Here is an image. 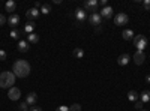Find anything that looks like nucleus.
Instances as JSON below:
<instances>
[{
  "mask_svg": "<svg viewBox=\"0 0 150 111\" xmlns=\"http://www.w3.org/2000/svg\"><path fill=\"white\" fill-rule=\"evenodd\" d=\"M99 14H101V17H102V18L110 20V18L112 17V8H111V6H105V8H102V9H101V12H99Z\"/></svg>",
  "mask_w": 150,
  "mask_h": 111,
  "instance_id": "obj_10",
  "label": "nucleus"
},
{
  "mask_svg": "<svg viewBox=\"0 0 150 111\" xmlns=\"http://www.w3.org/2000/svg\"><path fill=\"white\" fill-rule=\"evenodd\" d=\"M0 60H6V51L0 50Z\"/></svg>",
  "mask_w": 150,
  "mask_h": 111,
  "instance_id": "obj_29",
  "label": "nucleus"
},
{
  "mask_svg": "<svg viewBox=\"0 0 150 111\" xmlns=\"http://www.w3.org/2000/svg\"><path fill=\"white\" fill-rule=\"evenodd\" d=\"M69 111H81V105L80 104H74L69 107Z\"/></svg>",
  "mask_w": 150,
  "mask_h": 111,
  "instance_id": "obj_26",
  "label": "nucleus"
},
{
  "mask_svg": "<svg viewBox=\"0 0 150 111\" xmlns=\"http://www.w3.org/2000/svg\"><path fill=\"white\" fill-rule=\"evenodd\" d=\"M107 3H108V2H107V0H101V5H102L104 8H105V6H108Z\"/></svg>",
  "mask_w": 150,
  "mask_h": 111,
  "instance_id": "obj_33",
  "label": "nucleus"
},
{
  "mask_svg": "<svg viewBox=\"0 0 150 111\" xmlns=\"http://www.w3.org/2000/svg\"><path fill=\"white\" fill-rule=\"evenodd\" d=\"M30 111H42V108H41V107H38V105H33V107L30 108Z\"/></svg>",
  "mask_w": 150,
  "mask_h": 111,
  "instance_id": "obj_32",
  "label": "nucleus"
},
{
  "mask_svg": "<svg viewBox=\"0 0 150 111\" xmlns=\"http://www.w3.org/2000/svg\"><path fill=\"white\" fill-rule=\"evenodd\" d=\"M8 96H9L11 101H18L21 98V90L18 87H11L9 92H8Z\"/></svg>",
  "mask_w": 150,
  "mask_h": 111,
  "instance_id": "obj_7",
  "label": "nucleus"
},
{
  "mask_svg": "<svg viewBox=\"0 0 150 111\" xmlns=\"http://www.w3.org/2000/svg\"><path fill=\"white\" fill-rule=\"evenodd\" d=\"M144 60H146L144 51H135V54H134V62H135V65H143Z\"/></svg>",
  "mask_w": 150,
  "mask_h": 111,
  "instance_id": "obj_9",
  "label": "nucleus"
},
{
  "mask_svg": "<svg viewBox=\"0 0 150 111\" xmlns=\"http://www.w3.org/2000/svg\"><path fill=\"white\" fill-rule=\"evenodd\" d=\"M129 60H131V56H129L128 53H125V54L119 56V59H117V63H119L120 66H126V65L129 63Z\"/></svg>",
  "mask_w": 150,
  "mask_h": 111,
  "instance_id": "obj_12",
  "label": "nucleus"
},
{
  "mask_svg": "<svg viewBox=\"0 0 150 111\" xmlns=\"http://www.w3.org/2000/svg\"><path fill=\"white\" fill-rule=\"evenodd\" d=\"M129 21V17L125 14V12H119V14L114 17V24L116 26H125V24H128Z\"/></svg>",
  "mask_w": 150,
  "mask_h": 111,
  "instance_id": "obj_5",
  "label": "nucleus"
},
{
  "mask_svg": "<svg viewBox=\"0 0 150 111\" xmlns=\"http://www.w3.org/2000/svg\"><path fill=\"white\" fill-rule=\"evenodd\" d=\"M140 101L144 104V102H149L150 101V92L149 90H144L141 95H140Z\"/></svg>",
  "mask_w": 150,
  "mask_h": 111,
  "instance_id": "obj_21",
  "label": "nucleus"
},
{
  "mask_svg": "<svg viewBox=\"0 0 150 111\" xmlns=\"http://www.w3.org/2000/svg\"><path fill=\"white\" fill-rule=\"evenodd\" d=\"M20 111H30V108H29V105L26 104V101L20 104Z\"/></svg>",
  "mask_w": 150,
  "mask_h": 111,
  "instance_id": "obj_25",
  "label": "nucleus"
},
{
  "mask_svg": "<svg viewBox=\"0 0 150 111\" xmlns=\"http://www.w3.org/2000/svg\"><path fill=\"white\" fill-rule=\"evenodd\" d=\"M89 23L92 24V26L98 27L99 24L102 23V17H101V14H99V12H95V14H90V17H89Z\"/></svg>",
  "mask_w": 150,
  "mask_h": 111,
  "instance_id": "obj_8",
  "label": "nucleus"
},
{
  "mask_svg": "<svg viewBox=\"0 0 150 111\" xmlns=\"http://www.w3.org/2000/svg\"><path fill=\"white\" fill-rule=\"evenodd\" d=\"M74 56L77 59H83L84 57V50H83V48H75V50H74Z\"/></svg>",
  "mask_w": 150,
  "mask_h": 111,
  "instance_id": "obj_23",
  "label": "nucleus"
},
{
  "mask_svg": "<svg viewBox=\"0 0 150 111\" xmlns=\"http://www.w3.org/2000/svg\"><path fill=\"white\" fill-rule=\"evenodd\" d=\"M15 8H17V3L14 2V0H9V2H6V5H5L6 12H11V15H12V12H15Z\"/></svg>",
  "mask_w": 150,
  "mask_h": 111,
  "instance_id": "obj_15",
  "label": "nucleus"
},
{
  "mask_svg": "<svg viewBox=\"0 0 150 111\" xmlns=\"http://www.w3.org/2000/svg\"><path fill=\"white\" fill-rule=\"evenodd\" d=\"M146 83H147V84H150V75H147V77H146Z\"/></svg>",
  "mask_w": 150,
  "mask_h": 111,
  "instance_id": "obj_34",
  "label": "nucleus"
},
{
  "mask_svg": "<svg viewBox=\"0 0 150 111\" xmlns=\"http://www.w3.org/2000/svg\"><path fill=\"white\" fill-rule=\"evenodd\" d=\"M8 23H9V26H11L12 29H14V27H17V26H18V23H20V17H18L17 14H12V15H9Z\"/></svg>",
  "mask_w": 150,
  "mask_h": 111,
  "instance_id": "obj_13",
  "label": "nucleus"
},
{
  "mask_svg": "<svg viewBox=\"0 0 150 111\" xmlns=\"http://www.w3.org/2000/svg\"><path fill=\"white\" fill-rule=\"evenodd\" d=\"M35 29H36V24L33 23V21H29L26 26H24V32H26L27 35H30V33H35Z\"/></svg>",
  "mask_w": 150,
  "mask_h": 111,
  "instance_id": "obj_16",
  "label": "nucleus"
},
{
  "mask_svg": "<svg viewBox=\"0 0 150 111\" xmlns=\"http://www.w3.org/2000/svg\"><path fill=\"white\" fill-rule=\"evenodd\" d=\"M50 12H51V5L44 3V5L41 6V14H44V15H48Z\"/></svg>",
  "mask_w": 150,
  "mask_h": 111,
  "instance_id": "obj_22",
  "label": "nucleus"
},
{
  "mask_svg": "<svg viewBox=\"0 0 150 111\" xmlns=\"http://www.w3.org/2000/svg\"><path fill=\"white\" fill-rule=\"evenodd\" d=\"M98 0H86L84 2V11H89L92 12V14H95V12H98Z\"/></svg>",
  "mask_w": 150,
  "mask_h": 111,
  "instance_id": "obj_4",
  "label": "nucleus"
},
{
  "mask_svg": "<svg viewBox=\"0 0 150 111\" xmlns=\"http://www.w3.org/2000/svg\"><path fill=\"white\" fill-rule=\"evenodd\" d=\"M140 111H147V110H140Z\"/></svg>",
  "mask_w": 150,
  "mask_h": 111,
  "instance_id": "obj_36",
  "label": "nucleus"
},
{
  "mask_svg": "<svg viewBox=\"0 0 150 111\" xmlns=\"http://www.w3.org/2000/svg\"><path fill=\"white\" fill-rule=\"evenodd\" d=\"M56 111H69V107H66V105H60Z\"/></svg>",
  "mask_w": 150,
  "mask_h": 111,
  "instance_id": "obj_28",
  "label": "nucleus"
},
{
  "mask_svg": "<svg viewBox=\"0 0 150 111\" xmlns=\"http://www.w3.org/2000/svg\"><path fill=\"white\" fill-rule=\"evenodd\" d=\"M39 9H36V8H30V9H27V12H26V17L29 18V20H35V18H38L39 17Z\"/></svg>",
  "mask_w": 150,
  "mask_h": 111,
  "instance_id": "obj_11",
  "label": "nucleus"
},
{
  "mask_svg": "<svg viewBox=\"0 0 150 111\" xmlns=\"http://www.w3.org/2000/svg\"><path fill=\"white\" fill-rule=\"evenodd\" d=\"M27 42H30V44L39 42V36H38L36 33H30V35H27Z\"/></svg>",
  "mask_w": 150,
  "mask_h": 111,
  "instance_id": "obj_20",
  "label": "nucleus"
},
{
  "mask_svg": "<svg viewBox=\"0 0 150 111\" xmlns=\"http://www.w3.org/2000/svg\"><path fill=\"white\" fill-rule=\"evenodd\" d=\"M11 38H12V39H18V38H20V32L15 30V29H12V30H11Z\"/></svg>",
  "mask_w": 150,
  "mask_h": 111,
  "instance_id": "obj_24",
  "label": "nucleus"
},
{
  "mask_svg": "<svg viewBox=\"0 0 150 111\" xmlns=\"http://www.w3.org/2000/svg\"><path fill=\"white\" fill-rule=\"evenodd\" d=\"M75 20H77V23H84L87 20V14L84 8H77L75 9Z\"/></svg>",
  "mask_w": 150,
  "mask_h": 111,
  "instance_id": "obj_6",
  "label": "nucleus"
},
{
  "mask_svg": "<svg viewBox=\"0 0 150 111\" xmlns=\"http://www.w3.org/2000/svg\"><path fill=\"white\" fill-rule=\"evenodd\" d=\"M36 99H38V96H36V93L35 92H30L29 95H27V98H26V104L27 105H35L36 104Z\"/></svg>",
  "mask_w": 150,
  "mask_h": 111,
  "instance_id": "obj_14",
  "label": "nucleus"
},
{
  "mask_svg": "<svg viewBox=\"0 0 150 111\" xmlns=\"http://www.w3.org/2000/svg\"><path fill=\"white\" fill-rule=\"evenodd\" d=\"M134 45H135V48H138L137 51H144V48L147 47V38L144 35H137V36H134Z\"/></svg>",
  "mask_w": 150,
  "mask_h": 111,
  "instance_id": "obj_3",
  "label": "nucleus"
},
{
  "mask_svg": "<svg viewBox=\"0 0 150 111\" xmlns=\"http://www.w3.org/2000/svg\"><path fill=\"white\" fill-rule=\"evenodd\" d=\"M135 108L141 110V108H143V102H141V101H137V102H135Z\"/></svg>",
  "mask_w": 150,
  "mask_h": 111,
  "instance_id": "obj_31",
  "label": "nucleus"
},
{
  "mask_svg": "<svg viewBox=\"0 0 150 111\" xmlns=\"http://www.w3.org/2000/svg\"><path fill=\"white\" fill-rule=\"evenodd\" d=\"M12 71H14V75L18 77V78H24L30 74V65L27 60H23V59H18L14 66H12Z\"/></svg>",
  "mask_w": 150,
  "mask_h": 111,
  "instance_id": "obj_1",
  "label": "nucleus"
},
{
  "mask_svg": "<svg viewBox=\"0 0 150 111\" xmlns=\"http://www.w3.org/2000/svg\"><path fill=\"white\" fill-rule=\"evenodd\" d=\"M122 36H123V39L125 41H131V39H134V32L131 30V29H125L123 30V33H122Z\"/></svg>",
  "mask_w": 150,
  "mask_h": 111,
  "instance_id": "obj_17",
  "label": "nucleus"
},
{
  "mask_svg": "<svg viewBox=\"0 0 150 111\" xmlns=\"http://www.w3.org/2000/svg\"><path fill=\"white\" fill-rule=\"evenodd\" d=\"M14 84H15L14 72L3 71L2 74H0V87L2 89H11V87H14Z\"/></svg>",
  "mask_w": 150,
  "mask_h": 111,
  "instance_id": "obj_2",
  "label": "nucleus"
},
{
  "mask_svg": "<svg viewBox=\"0 0 150 111\" xmlns=\"http://www.w3.org/2000/svg\"><path fill=\"white\" fill-rule=\"evenodd\" d=\"M143 6H144L146 11H150V0H144V2H143Z\"/></svg>",
  "mask_w": 150,
  "mask_h": 111,
  "instance_id": "obj_27",
  "label": "nucleus"
},
{
  "mask_svg": "<svg viewBox=\"0 0 150 111\" xmlns=\"http://www.w3.org/2000/svg\"><path fill=\"white\" fill-rule=\"evenodd\" d=\"M39 6H42V5H41L39 2H36V3H35V8H36V9H38V8H39Z\"/></svg>",
  "mask_w": 150,
  "mask_h": 111,
  "instance_id": "obj_35",
  "label": "nucleus"
},
{
  "mask_svg": "<svg viewBox=\"0 0 150 111\" xmlns=\"http://www.w3.org/2000/svg\"><path fill=\"white\" fill-rule=\"evenodd\" d=\"M29 48H30V47H29V42H27V41H20V42H18V50H20L21 53H27Z\"/></svg>",
  "mask_w": 150,
  "mask_h": 111,
  "instance_id": "obj_18",
  "label": "nucleus"
},
{
  "mask_svg": "<svg viewBox=\"0 0 150 111\" xmlns=\"http://www.w3.org/2000/svg\"><path fill=\"white\" fill-rule=\"evenodd\" d=\"M128 99L132 101V102H137V101L140 99V95L137 93L135 90H131V92H128Z\"/></svg>",
  "mask_w": 150,
  "mask_h": 111,
  "instance_id": "obj_19",
  "label": "nucleus"
},
{
  "mask_svg": "<svg viewBox=\"0 0 150 111\" xmlns=\"http://www.w3.org/2000/svg\"><path fill=\"white\" fill-rule=\"evenodd\" d=\"M6 21H8V20L5 18V15H3V14H0V26H3Z\"/></svg>",
  "mask_w": 150,
  "mask_h": 111,
  "instance_id": "obj_30",
  "label": "nucleus"
}]
</instances>
